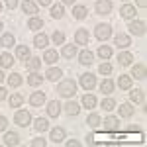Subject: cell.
<instances>
[{"instance_id":"47","label":"cell","mask_w":147,"mask_h":147,"mask_svg":"<svg viewBox=\"0 0 147 147\" xmlns=\"http://www.w3.org/2000/svg\"><path fill=\"white\" fill-rule=\"evenodd\" d=\"M16 4H18V0H6V6H8V8H16Z\"/></svg>"},{"instance_id":"27","label":"cell","mask_w":147,"mask_h":147,"mask_svg":"<svg viewBox=\"0 0 147 147\" xmlns=\"http://www.w3.org/2000/svg\"><path fill=\"white\" fill-rule=\"evenodd\" d=\"M61 75H63V71H61V69H55V67H53V69H49V71H47L45 77H47L49 80H57V79H61Z\"/></svg>"},{"instance_id":"36","label":"cell","mask_w":147,"mask_h":147,"mask_svg":"<svg viewBox=\"0 0 147 147\" xmlns=\"http://www.w3.org/2000/svg\"><path fill=\"white\" fill-rule=\"evenodd\" d=\"M98 55H100L102 59H110V57H112V47L102 45L100 49H98Z\"/></svg>"},{"instance_id":"29","label":"cell","mask_w":147,"mask_h":147,"mask_svg":"<svg viewBox=\"0 0 147 147\" xmlns=\"http://www.w3.org/2000/svg\"><path fill=\"white\" fill-rule=\"evenodd\" d=\"M65 110H67V114H71V116H77V114H79V104H77V102H67V106H65Z\"/></svg>"},{"instance_id":"33","label":"cell","mask_w":147,"mask_h":147,"mask_svg":"<svg viewBox=\"0 0 147 147\" xmlns=\"http://www.w3.org/2000/svg\"><path fill=\"white\" fill-rule=\"evenodd\" d=\"M41 26H43V20H41V18H35V16L28 22V28H30V30H39Z\"/></svg>"},{"instance_id":"3","label":"cell","mask_w":147,"mask_h":147,"mask_svg":"<svg viewBox=\"0 0 147 147\" xmlns=\"http://www.w3.org/2000/svg\"><path fill=\"white\" fill-rule=\"evenodd\" d=\"M14 122L18 125H22V127H26V125L32 124V114L26 112V110H20V112H16V116H14Z\"/></svg>"},{"instance_id":"43","label":"cell","mask_w":147,"mask_h":147,"mask_svg":"<svg viewBox=\"0 0 147 147\" xmlns=\"http://www.w3.org/2000/svg\"><path fill=\"white\" fill-rule=\"evenodd\" d=\"M51 39H53V41H55L57 45H61V43H63V41H65V34H63V32H55V34H53V37H51Z\"/></svg>"},{"instance_id":"26","label":"cell","mask_w":147,"mask_h":147,"mask_svg":"<svg viewBox=\"0 0 147 147\" xmlns=\"http://www.w3.org/2000/svg\"><path fill=\"white\" fill-rule=\"evenodd\" d=\"M57 57H59V53H57L55 49H47L45 55H43V59H45V63H55Z\"/></svg>"},{"instance_id":"15","label":"cell","mask_w":147,"mask_h":147,"mask_svg":"<svg viewBox=\"0 0 147 147\" xmlns=\"http://www.w3.org/2000/svg\"><path fill=\"white\" fill-rule=\"evenodd\" d=\"M16 55H18V59H22V61H28V59H30V47L28 45H18L16 47Z\"/></svg>"},{"instance_id":"20","label":"cell","mask_w":147,"mask_h":147,"mask_svg":"<svg viewBox=\"0 0 147 147\" xmlns=\"http://www.w3.org/2000/svg\"><path fill=\"white\" fill-rule=\"evenodd\" d=\"M114 88H116V84H114L110 79H106L104 82L100 84V90H102V94H110V92H114Z\"/></svg>"},{"instance_id":"55","label":"cell","mask_w":147,"mask_h":147,"mask_svg":"<svg viewBox=\"0 0 147 147\" xmlns=\"http://www.w3.org/2000/svg\"><path fill=\"white\" fill-rule=\"evenodd\" d=\"M0 12H2V4H0Z\"/></svg>"},{"instance_id":"49","label":"cell","mask_w":147,"mask_h":147,"mask_svg":"<svg viewBox=\"0 0 147 147\" xmlns=\"http://www.w3.org/2000/svg\"><path fill=\"white\" fill-rule=\"evenodd\" d=\"M127 131H131V134H136V131H141V127H136V125H129V127H127Z\"/></svg>"},{"instance_id":"7","label":"cell","mask_w":147,"mask_h":147,"mask_svg":"<svg viewBox=\"0 0 147 147\" xmlns=\"http://www.w3.org/2000/svg\"><path fill=\"white\" fill-rule=\"evenodd\" d=\"M59 112H61V104H59V100L49 102V106H47V116L57 118V116H59Z\"/></svg>"},{"instance_id":"22","label":"cell","mask_w":147,"mask_h":147,"mask_svg":"<svg viewBox=\"0 0 147 147\" xmlns=\"http://www.w3.org/2000/svg\"><path fill=\"white\" fill-rule=\"evenodd\" d=\"M82 106H84V108H94V106H96V96L84 94V96H82Z\"/></svg>"},{"instance_id":"32","label":"cell","mask_w":147,"mask_h":147,"mask_svg":"<svg viewBox=\"0 0 147 147\" xmlns=\"http://www.w3.org/2000/svg\"><path fill=\"white\" fill-rule=\"evenodd\" d=\"M75 55H77V47H75V45H65V47H63V57L73 59Z\"/></svg>"},{"instance_id":"6","label":"cell","mask_w":147,"mask_h":147,"mask_svg":"<svg viewBox=\"0 0 147 147\" xmlns=\"http://www.w3.org/2000/svg\"><path fill=\"white\" fill-rule=\"evenodd\" d=\"M129 32L136 34V35H143V34H145V24L141 22V20L131 22V24H129Z\"/></svg>"},{"instance_id":"16","label":"cell","mask_w":147,"mask_h":147,"mask_svg":"<svg viewBox=\"0 0 147 147\" xmlns=\"http://www.w3.org/2000/svg\"><path fill=\"white\" fill-rule=\"evenodd\" d=\"M0 65H2V69H10L14 65V57L10 53H2L0 55Z\"/></svg>"},{"instance_id":"42","label":"cell","mask_w":147,"mask_h":147,"mask_svg":"<svg viewBox=\"0 0 147 147\" xmlns=\"http://www.w3.org/2000/svg\"><path fill=\"white\" fill-rule=\"evenodd\" d=\"M98 124H100V116H98V114H90V116H88V125H90V127H96Z\"/></svg>"},{"instance_id":"14","label":"cell","mask_w":147,"mask_h":147,"mask_svg":"<svg viewBox=\"0 0 147 147\" xmlns=\"http://www.w3.org/2000/svg\"><path fill=\"white\" fill-rule=\"evenodd\" d=\"M104 125H106L110 131H114V129H118V127H120V120H118L116 116H108V118L104 120Z\"/></svg>"},{"instance_id":"13","label":"cell","mask_w":147,"mask_h":147,"mask_svg":"<svg viewBox=\"0 0 147 147\" xmlns=\"http://www.w3.org/2000/svg\"><path fill=\"white\" fill-rule=\"evenodd\" d=\"M22 8L26 14H32V16H35L37 14V10H39V6H35V2H32V0H26L22 4Z\"/></svg>"},{"instance_id":"46","label":"cell","mask_w":147,"mask_h":147,"mask_svg":"<svg viewBox=\"0 0 147 147\" xmlns=\"http://www.w3.org/2000/svg\"><path fill=\"white\" fill-rule=\"evenodd\" d=\"M6 125H8V120H6L4 116H0V131H4V129H6Z\"/></svg>"},{"instance_id":"34","label":"cell","mask_w":147,"mask_h":147,"mask_svg":"<svg viewBox=\"0 0 147 147\" xmlns=\"http://www.w3.org/2000/svg\"><path fill=\"white\" fill-rule=\"evenodd\" d=\"M41 77H39V75H35V73H32V75H30V77H28V84H30V86H39V84H41Z\"/></svg>"},{"instance_id":"41","label":"cell","mask_w":147,"mask_h":147,"mask_svg":"<svg viewBox=\"0 0 147 147\" xmlns=\"http://www.w3.org/2000/svg\"><path fill=\"white\" fill-rule=\"evenodd\" d=\"M39 65H41V59H37V57H34V59H28V69L35 71V69H39Z\"/></svg>"},{"instance_id":"39","label":"cell","mask_w":147,"mask_h":147,"mask_svg":"<svg viewBox=\"0 0 147 147\" xmlns=\"http://www.w3.org/2000/svg\"><path fill=\"white\" fill-rule=\"evenodd\" d=\"M102 108H104L106 112L114 110V108H116V100H112V98H106V100H102Z\"/></svg>"},{"instance_id":"50","label":"cell","mask_w":147,"mask_h":147,"mask_svg":"<svg viewBox=\"0 0 147 147\" xmlns=\"http://www.w3.org/2000/svg\"><path fill=\"white\" fill-rule=\"evenodd\" d=\"M136 2H137L139 8H145V6H147V0H136Z\"/></svg>"},{"instance_id":"31","label":"cell","mask_w":147,"mask_h":147,"mask_svg":"<svg viewBox=\"0 0 147 147\" xmlns=\"http://www.w3.org/2000/svg\"><path fill=\"white\" fill-rule=\"evenodd\" d=\"M118 84H120V88H122V90H127V88L131 86V79H129V77H125V75H122V77L118 79Z\"/></svg>"},{"instance_id":"37","label":"cell","mask_w":147,"mask_h":147,"mask_svg":"<svg viewBox=\"0 0 147 147\" xmlns=\"http://www.w3.org/2000/svg\"><path fill=\"white\" fill-rule=\"evenodd\" d=\"M0 43H2L4 47H12V45H14V35H12V34H4V35H2V39H0Z\"/></svg>"},{"instance_id":"28","label":"cell","mask_w":147,"mask_h":147,"mask_svg":"<svg viewBox=\"0 0 147 147\" xmlns=\"http://www.w3.org/2000/svg\"><path fill=\"white\" fill-rule=\"evenodd\" d=\"M131 75L136 79H143L145 77V65H136V67L131 69Z\"/></svg>"},{"instance_id":"12","label":"cell","mask_w":147,"mask_h":147,"mask_svg":"<svg viewBox=\"0 0 147 147\" xmlns=\"http://www.w3.org/2000/svg\"><path fill=\"white\" fill-rule=\"evenodd\" d=\"M79 61L82 63V65H90L92 61H94V53H90L88 49H84V51H80V55H79Z\"/></svg>"},{"instance_id":"52","label":"cell","mask_w":147,"mask_h":147,"mask_svg":"<svg viewBox=\"0 0 147 147\" xmlns=\"http://www.w3.org/2000/svg\"><path fill=\"white\" fill-rule=\"evenodd\" d=\"M37 2H39L41 6H49V4H51V0H37Z\"/></svg>"},{"instance_id":"25","label":"cell","mask_w":147,"mask_h":147,"mask_svg":"<svg viewBox=\"0 0 147 147\" xmlns=\"http://www.w3.org/2000/svg\"><path fill=\"white\" fill-rule=\"evenodd\" d=\"M143 98H145V94H143L141 90H131V94H129V100L136 102V104H141Z\"/></svg>"},{"instance_id":"8","label":"cell","mask_w":147,"mask_h":147,"mask_svg":"<svg viewBox=\"0 0 147 147\" xmlns=\"http://www.w3.org/2000/svg\"><path fill=\"white\" fill-rule=\"evenodd\" d=\"M88 39H90V35H88L86 30H79V32L75 34V41L80 43V45H86V43H88Z\"/></svg>"},{"instance_id":"4","label":"cell","mask_w":147,"mask_h":147,"mask_svg":"<svg viewBox=\"0 0 147 147\" xmlns=\"http://www.w3.org/2000/svg\"><path fill=\"white\" fill-rule=\"evenodd\" d=\"M80 86H82V88H86V90H92V88L96 86V79H94V75L84 73V75L80 77Z\"/></svg>"},{"instance_id":"54","label":"cell","mask_w":147,"mask_h":147,"mask_svg":"<svg viewBox=\"0 0 147 147\" xmlns=\"http://www.w3.org/2000/svg\"><path fill=\"white\" fill-rule=\"evenodd\" d=\"M63 2H65V4H73L75 0H63Z\"/></svg>"},{"instance_id":"48","label":"cell","mask_w":147,"mask_h":147,"mask_svg":"<svg viewBox=\"0 0 147 147\" xmlns=\"http://www.w3.org/2000/svg\"><path fill=\"white\" fill-rule=\"evenodd\" d=\"M67 145H69V147H79L80 141H77V139H71V141H67Z\"/></svg>"},{"instance_id":"44","label":"cell","mask_w":147,"mask_h":147,"mask_svg":"<svg viewBox=\"0 0 147 147\" xmlns=\"http://www.w3.org/2000/svg\"><path fill=\"white\" fill-rule=\"evenodd\" d=\"M98 71H100L102 75H110V73H112V65H110V63H102L100 67H98Z\"/></svg>"},{"instance_id":"40","label":"cell","mask_w":147,"mask_h":147,"mask_svg":"<svg viewBox=\"0 0 147 147\" xmlns=\"http://www.w3.org/2000/svg\"><path fill=\"white\" fill-rule=\"evenodd\" d=\"M63 14H65V10H63V6H61V4H57V6L51 8V16H53V18H61Z\"/></svg>"},{"instance_id":"18","label":"cell","mask_w":147,"mask_h":147,"mask_svg":"<svg viewBox=\"0 0 147 147\" xmlns=\"http://www.w3.org/2000/svg\"><path fill=\"white\" fill-rule=\"evenodd\" d=\"M4 143H6V145H18V143H20V137H18V134L10 131V134L4 136Z\"/></svg>"},{"instance_id":"1","label":"cell","mask_w":147,"mask_h":147,"mask_svg":"<svg viewBox=\"0 0 147 147\" xmlns=\"http://www.w3.org/2000/svg\"><path fill=\"white\" fill-rule=\"evenodd\" d=\"M57 92H59V96H63V98H71V96H75V92H77V82L73 79L63 80V82L59 84Z\"/></svg>"},{"instance_id":"45","label":"cell","mask_w":147,"mask_h":147,"mask_svg":"<svg viewBox=\"0 0 147 147\" xmlns=\"http://www.w3.org/2000/svg\"><path fill=\"white\" fill-rule=\"evenodd\" d=\"M32 145L34 147H43L45 145V139H43V137H35L34 141H32Z\"/></svg>"},{"instance_id":"23","label":"cell","mask_w":147,"mask_h":147,"mask_svg":"<svg viewBox=\"0 0 147 147\" xmlns=\"http://www.w3.org/2000/svg\"><path fill=\"white\" fill-rule=\"evenodd\" d=\"M129 43H131V39H129L127 35H124V34H120L118 37H116V45L118 47H129Z\"/></svg>"},{"instance_id":"9","label":"cell","mask_w":147,"mask_h":147,"mask_svg":"<svg viewBox=\"0 0 147 147\" xmlns=\"http://www.w3.org/2000/svg\"><path fill=\"white\" fill-rule=\"evenodd\" d=\"M63 139H65V129H63V127H53V129H51V141L61 143Z\"/></svg>"},{"instance_id":"2","label":"cell","mask_w":147,"mask_h":147,"mask_svg":"<svg viewBox=\"0 0 147 147\" xmlns=\"http://www.w3.org/2000/svg\"><path fill=\"white\" fill-rule=\"evenodd\" d=\"M94 35H96V39H100V41H106V39L112 35V28H110L108 24H100V26H96V30H94Z\"/></svg>"},{"instance_id":"51","label":"cell","mask_w":147,"mask_h":147,"mask_svg":"<svg viewBox=\"0 0 147 147\" xmlns=\"http://www.w3.org/2000/svg\"><path fill=\"white\" fill-rule=\"evenodd\" d=\"M4 98H6V88L0 86V100H4Z\"/></svg>"},{"instance_id":"10","label":"cell","mask_w":147,"mask_h":147,"mask_svg":"<svg viewBox=\"0 0 147 147\" xmlns=\"http://www.w3.org/2000/svg\"><path fill=\"white\" fill-rule=\"evenodd\" d=\"M120 14H122L124 18H127V20H131V18H136V6H131V4H125V6H122Z\"/></svg>"},{"instance_id":"24","label":"cell","mask_w":147,"mask_h":147,"mask_svg":"<svg viewBox=\"0 0 147 147\" xmlns=\"http://www.w3.org/2000/svg\"><path fill=\"white\" fill-rule=\"evenodd\" d=\"M120 116H124V118L134 116V106H131V104H122V106H120Z\"/></svg>"},{"instance_id":"11","label":"cell","mask_w":147,"mask_h":147,"mask_svg":"<svg viewBox=\"0 0 147 147\" xmlns=\"http://www.w3.org/2000/svg\"><path fill=\"white\" fill-rule=\"evenodd\" d=\"M45 102V94L43 92H34L32 96H30V104L32 106H41Z\"/></svg>"},{"instance_id":"38","label":"cell","mask_w":147,"mask_h":147,"mask_svg":"<svg viewBox=\"0 0 147 147\" xmlns=\"http://www.w3.org/2000/svg\"><path fill=\"white\" fill-rule=\"evenodd\" d=\"M22 102H24V96H22V94H14V96H10V106H12V108L22 106Z\"/></svg>"},{"instance_id":"5","label":"cell","mask_w":147,"mask_h":147,"mask_svg":"<svg viewBox=\"0 0 147 147\" xmlns=\"http://www.w3.org/2000/svg\"><path fill=\"white\" fill-rule=\"evenodd\" d=\"M96 12L98 14H110L112 12V2L110 0H98L96 2Z\"/></svg>"},{"instance_id":"53","label":"cell","mask_w":147,"mask_h":147,"mask_svg":"<svg viewBox=\"0 0 147 147\" xmlns=\"http://www.w3.org/2000/svg\"><path fill=\"white\" fill-rule=\"evenodd\" d=\"M2 80H4V73L0 71V82H2Z\"/></svg>"},{"instance_id":"17","label":"cell","mask_w":147,"mask_h":147,"mask_svg":"<svg viewBox=\"0 0 147 147\" xmlns=\"http://www.w3.org/2000/svg\"><path fill=\"white\" fill-rule=\"evenodd\" d=\"M86 14H88V8H86V6H75V8H73V16H75L77 20L86 18Z\"/></svg>"},{"instance_id":"21","label":"cell","mask_w":147,"mask_h":147,"mask_svg":"<svg viewBox=\"0 0 147 147\" xmlns=\"http://www.w3.org/2000/svg\"><path fill=\"white\" fill-rule=\"evenodd\" d=\"M47 41H49V39H47V35H45V34H37V35L34 37L35 47H39V49H41V47H47Z\"/></svg>"},{"instance_id":"19","label":"cell","mask_w":147,"mask_h":147,"mask_svg":"<svg viewBox=\"0 0 147 147\" xmlns=\"http://www.w3.org/2000/svg\"><path fill=\"white\" fill-rule=\"evenodd\" d=\"M131 61H134V55H131V53H127V51H125V53H120V55H118V63H120V65H131Z\"/></svg>"},{"instance_id":"30","label":"cell","mask_w":147,"mask_h":147,"mask_svg":"<svg viewBox=\"0 0 147 147\" xmlns=\"http://www.w3.org/2000/svg\"><path fill=\"white\" fill-rule=\"evenodd\" d=\"M34 127H35V131H45L47 129V120L45 118H37L34 122Z\"/></svg>"},{"instance_id":"56","label":"cell","mask_w":147,"mask_h":147,"mask_svg":"<svg viewBox=\"0 0 147 147\" xmlns=\"http://www.w3.org/2000/svg\"><path fill=\"white\" fill-rule=\"evenodd\" d=\"M0 30H2V22H0Z\"/></svg>"},{"instance_id":"35","label":"cell","mask_w":147,"mask_h":147,"mask_svg":"<svg viewBox=\"0 0 147 147\" xmlns=\"http://www.w3.org/2000/svg\"><path fill=\"white\" fill-rule=\"evenodd\" d=\"M8 82H10V86H20L22 84V77L18 73H12L10 77H8Z\"/></svg>"}]
</instances>
